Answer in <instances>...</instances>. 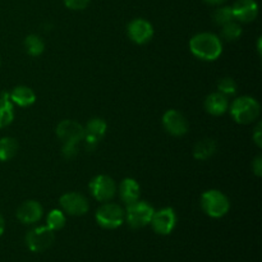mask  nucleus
Listing matches in <instances>:
<instances>
[{"label": "nucleus", "mask_w": 262, "mask_h": 262, "mask_svg": "<svg viewBox=\"0 0 262 262\" xmlns=\"http://www.w3.org/2000/svg\"><path fill=\"white\" fill-rule=\"evenodd\" d=\"M189 50L201 60H216L223 53L222 40L211 32H201L194 35L189 41Z\"/></svg>", "instance_id": "1"}, {"label": "nucleus", "mask_w": 262, "mask_h": 262, "mask_svg": "<svg viewBox=\"0 0 262 262\" xmlns=\"http://www.w3.org/2000/svg\"><path fill=\"white\" fill-rule=\"evenodd\" d=\"M260 112V104L251 96L238 97L230 106V115L238 124H251L257 120Z\"/></svg>", "instance_id": "2"}, {"label": "nucleus", "mask_w": 262, "mask_h": 262, "mask_svg": "<svg viewBox=\"0 0 262 262\" xmlns=\"http://www.w3.org/2000/svg\"><path fill=\"white\" fill-rule=\"evenodd\" d=\"M201 207L207 216L219 219L228 214L230 209V202L223 192L217 189H210L202 194Z\"/></svg>", "instance_id": "3"}, {"label": "nucleus", "mask_w": 262, "mask_h": 262, "mask_svg": "<svg viewBox=\"0 0 262 262\" xmlns=\"http://www.w3.org/2000/svg\"><path fill=\"white\" fill-rule=\"evenodd\" d=\"M96 223L104 229H117L124 223V210L113 202H104L95 212Z\"/></svg>", "instance_id": "4"}, {"label": "nucleus", "mask_w": 262, "mask_h": 262, "mask_svg": "<svg viewBox=\"0 0 262 262\" xmlns=\"http://www.w3.org/2000/svg\"><path fill=\"white\" fill-rule=\"evenodd\" d=\"M155 212L154 207L145 201H137L128 205L124 211V220L132 229H141L147 227L151 223L152 215Z\"/></svg>", "instance_id": "5"}, {"label": "nucleus", "mask_w": 262, "mask_h": 262, "mask_svg": "<svg viewBox=\"0 0 262 262\" xmlns=\"http://www.w3.org/2000/svg\"><path fill=\"white\" fill-rule=\"evenodd\" d=\"M55 235L48 227H37L31 229L26 234V245L32 252H43L53 246Z\"/></svg>", "instance_id": "6"}, {"label": "nucleus", "mask_w": 262, "mask_h": 262, "mask_svg": "<svg viewBox=\"0 0 262 262\" xmlns=\"http://www.w3.org/2000/svg\"><path fill=\"white\" fill-rule=\"evenodd\" d=\"M90 192L99 202H109L117 193V184L109 176H96L90 182Z\"/></svg>", "instance_id": "7"}, {"label": "nucleus", "mask_w": 262, "mask_h": 262, "mask_svg": "<svg viewBox=\"0 0 262 262\" xmlns=\"http://www.w3.org/2000/svg\"><path fill=\"white\" fill-rule=\"evenodd\" d=\"M59 204H60L61 210L72 216H82L90 209L89 200L83 194L77 193V192L64 193L59 200Z\"/></svg>", "instance_id": "8"}, {"label": "nucleus", "mask_w": 262, "mask_h": 262, "mask_svg": "<svg viewBox=\"0 0 262 262\" xmlns=\"http://www.w3.org/2000/svg\"><path fill=\"white\" fill-rule=\"evenodd\" d=\"M151 227L154 232L160 235H168L174 230L177 225V214L171 207H164V209L155 211L151 219Z\"/></svg>", "instance_id": "9"}, {"label": "nucleus", "mask_w": 262, "mask_h": 262, "mask_svg": "<svg viewBox=\"0 0 262 262\" xmlns=\"http://www.w3.org/2000/svg\"><path fill=\"white\" fill-rule=\"evenodd\" d=\"M127 33L135 43L145 45L152 38L154 27L148 20L143 19V18H136L128 23Z\"/></svg>", "instance_id": "10"}, {"label": "nucleus", "mask_w": 262, "mask_h": 262, "mask_svg": "<svg viewBox=\"0 0 262 262\" xmlns=\"http://www.w3.org/2000/svg\"><path fill=\"white\" fill-rule=\"evenodd\" d=\"M56 136L66 145H78L84 137V127L74 120H63L56 127Z\"/></svg>", "instance_id": "11"}, {"label": "nucleus", "mask_w": 262, "mask_h": 262, "mask_svg": "<svg viewBox=\"0 0 262 262\" xmlns=\"http://www.w3.org/2000/svg\"><path fill=\"white\" fill-rule=\"evenodd\" d=\"M163 125L169 135L174 137H182L188 132V120L178 110H168L163 115Z\"/></svg>", "instance_id": "12"}, {"label": "nucleus", "mask_w": 262, "mask_h": 262, "mask_svg": "<svg viewBox=\"0 0 262 262\" xmlns=\"http://www.w3.org/2000/svg\"><path fill=\"white\" fill-rule=\"evenodd\" d=\"M107 124L101 118H92L87 122L84 127V137L83 141H86L89 148H95L97 143L102 140V137L106 133Z\"/></svg>", "instance_id": "13"}, {"label": "nucleus", "mask_w": 262, "mask_h": 262, "mask_svg": "<svg viewBox=\"0 0 262 262\" xmlns=\"http://www.w3.org/2000/svg\"><path fill=\"white\" fill-rule=\"evenodd\" d=\"M234 19L242 23H250L258 14V5L256 0H237L232 7Z\"/></svg>", "instance_id": "14"}, {"label": "nucleus", "mask_w": 262, "mask_h": 262, "mask_svg": "<svg viewBox=\"0 0 262 262\" xmlns=\"http://www.w3.org/2000/svg\"><path fill=\"white\" fill-rule=\"evenodd\" d=\"M42 206L37 201H33V200L23 202L17 209V212H15L17 219L22 224H35L42 217Z\"/></svg>", "instance_id": "15"}, {"label": "nucleus", "mask_w": 262, "mask_h": 262, "mask_svg": "<svg viewBox=\"0 0 262 262\" xmlns=\"http://www.w3.org/2000/svg\"><path fill=\"white\" fill-rule=\"evenodd\" d=\"M141 188L137 181L133 178H125L123 179L122 183L119 186V196L120 200L124 202L125 205H132L140 200Z\"/></svg>", "instance_id": "16"}, {"label": "nucleus", "mask_w": 262, "mask_h": 262, "mask_svg": "<svg viewBox=\"0 0 262 262\" xmlns=\"http://www.w3.org/2000/svg\"><path fill=\"white\" fill-rule=\"evenodd\" d=\"M229 107V101L225 95L220 94V92H212L209 96L205 99V110L209 114L219 117L223 115Z\"/></svg>", "instance_id": "17"}, {"label": "nucleus", "mask_w": 262, "mask_h": 262, "mask_svg": "<svg viewBox=\"0 0 262 262\" xmlns=\"http://www.w3.org/2000/svg\"><path fill=\"white\" fill-rule=\"evenodd\" d=\"M9 96L13 104H17L20 107L31 106L36 101V94L33 92L32 89L27 86L14 87V90L10 92Z\"/></svg>", "instance_id": "18"}, {"label": "nucleus", "mask_w": 262, "mask_h": 262, "mask_svg": "<svg viewBox=\"0 0 262 262\" xmlns=\"http://www.w3.org/2000/svg\"><path fill=\"white\" fill-rule=\"evenodd\" d=\"M14 119V106L8 92L0 94V129L8 127Z\"/></svg>", "instance_id": "19"}, {"label": "nucleus", "mask_w": 262, "mask_h": 262, "mask_svg": "<svg viewBox=\"0 0 262 262\" xmlns=\"http://www.w3.org/2000/svg\"><path fill=\"white\" fill-rule=\"evenodd\" d=\"M216 148L217 145L212 138H204V140L199 141L196 143V146H194L193 156L197 160L205 161L216 152Z\"/></svg>", "instance_id": "20"}, {"label": "nucleus", "mask_w": 262, "mask_h": 262, "mask_svg": "<svg viewBox=\"0 0 262 262\" xmlns=\"http://www.w3.org/2000/svg\"><path fill=\"white\" fill-rule=\"evenodd\" d=\"M18 152V142L13 137L0 138V161H8Z\"/></svg>", "instance_id": "21"}, {"label": "nucleus", "mask_w": 262, "mask_h": 262, "mask_svg": "<svg viewBox=\"0 0 262 262\" xmlns=\"http://www.w3.org/2000/svg\"><path fill=\"white\" fill-rule=\"evenodd\" d=\"M23 45H25V49L28 55L31 56H40L43 53V50H45V43L37 35H28L25 38Z\"/></svg>", "instance_id": "22"}, {"label": "nucleus", "mask_w": 262, "mask_h": 262, "mask_svg": "<svg viewBox=\"0 0 262 262\" xmlns=\"http://www.w3.org/2000/svg\"><path fill=\"white\" fill-rule=\"evenodd\" d=\"M67 217L66 214H64L63 210L54 209L49 212L48 217H46V227L50 228L53 232H56V230H60L66 227Z\"/></svg>", "instance_id": "23"}, {"label": "nucleus", "mask_w": 262, "mask_h": 262, "mask_svg": "<svg viewBox=\"0 0 262 262\" xmlns=\"http://www.w3.org/2000/svg\"><path fill=\"white\" fill-rule=\"evenodd\" d=\"M222 37L227 41H235L242 36V27L239 23L232 22L227 23V25L222 26V32H220Z\"/></svg>", "instance_id": "24"}, {"label": "nucleus", "mask_w": 262, "mask_h": 262, "mask_svg": "<svg viewBox=\"0 0 262 262\" xmlns=\"http://www.w3.org/2000/svg\"><path fill=\"white\" fill-rule=\"evenodd\" d=\"M212 19L216 23L217 26H224L227 23L234 20V15H233L232 7H228V5H223L219 7L212 14Z\"/></svg>", "instance_id": "25"}, {"label": "nucleus", "mask_w": 262, "mask_h": 262, "mask_svg": "<svg viewBox=\"0 0 262 262\" xmlns=\"http://www.w3.org/2000/svg\"><path fill=\"white\" fill-rule=\"evenodd\" d=\"M217 92L225 95V96H233L237 92V83L230 77H225V78L219 79L217 82Z\"/></svg>", "instance_id": "26"}, {"label": "nucleus", "mask_w": 262, "mask_h": 262, "mask_svg": "<svg viewBox=\"0 0 262 262\" xmlns=\"http://www.w3.org/2000/svg\"><path fill=\"white\" fill-rule=\"evenodd\" d=\"M63 2L64 5L72 10H82L90 4V0H63Z\"/></svg>", "instance_id": "27"}, {"label": "nucleus", "mask_w": 262, "mask_h": 262, "mask_svg": "<svg viewBox=\"0 0 262 262\" xmlns=\"http://www.w3.org/2000/svg\"><path fill=\"white\" fill-rule=\"evenodd\" d=\"M252 170H253V173H255V176L258 177V178L262 176V158L261 156H257V158L253 160Z\"/></svg>", "instance_id": "28"}, {"label": "nucleus", "mask_w": 262, "mask_h": 262, "mask_svg": "<svg viewBox=\"0 0 262 262\" xmlns=\"http://www.w3.org/2000/svg\"><path fill=\"white\" fill-rule=\"evenodd\" d=\"M262 125L261 123H258V125L256 127L255 129V133H253V141H255L256 146H257L258 148L262 147V130H261Z\"/></svg>", "instance_id": "29"}, {"label": "nucleus", "mask_w": 262, "mask_h": 262, "mask_svg": "<svg viewBox=\"0 0 262 262\" xmlns=\"http://www.w3.org/2000/svg\"><path fill=\"white\" fill-rule=\"evenodd\" d=\"M204 2L210 5H223L225 2H228V0H204Z\"/></svg>", "instance_id": "30"}, {"label": "nucleus", "mask_w": 262, "mask_h": 262, "mask_svg": "<svg viewBox=\"0 0 262 262\" xmlns=\"http://www.w3.org/2000/svg\"><path fill=\"white\" fill-rule=\"evenodd\" d=\"M4 230H5V222H4V217H3V215L0 214V237L3 235Z\"/></svg>", "instance_id": "31"}]
</instances>
